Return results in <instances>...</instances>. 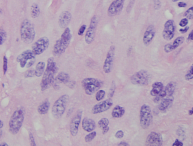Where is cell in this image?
Returning a JSON list of instances; mask_svg holds the SVG:
<instances>
[{
  "mask_svg": "<svg viewBox=\"0 0 193 146\" xmlns=\"http://www.w3.org/2000/svg\"><path fill=\"white\" fill-rule=\"evenodd\" d=\"M57 67L53 58H49L47 61L45 71L44 72L40 86L41 90L44 91L50 87L54 79V75L57 72Z\"/></svg>",
  "mask_w": 193,
  "mask_h": 146,
  "instance_id": "cell-1",
  "label": "cell"
},
{
  "mask_svg": "<svg viewBox=\"0 0 193 146\" xmlns=\"http://www.w3.org/2000/svg\"><path fill=\"white\" fill-rule=\"evenodd\" d=\"M71 37L70 29L67 27L65 28L61 38L56 42L54 45L53 53L54 56H59L65 52L70 43Z\"/></svg>",
  "mask_w": 193,
  "mask_h": 146,
  "instance_id": "cell-2",
  "label": "cell"
},
{
  "mask_svg": "<svg viewBox=\"0 0 193 146\" xmlns=\"http://www.w3.org/2000/svg\"><path fill=\"white\" fill-rule=\"evenodd\" d=\"M25 114L23 108H19L13 113L8 123L9 131L12 134L16 135L19 131L24 121Z\"/></svg>",
  "mask_w": 193,
  "mask_h": 146,
  "instance_id": "cell-3",
  "label": "cell"
},
{
  "mask_svg": "<svg viewBox=\"0 0 193 146\" xmlns=\"http://www.w3.org/2000/svg\"><path fill=\"white\" fill-rule=\"evenodd\" d=\"M35 35L34 25L29 20H23L20 28V35L22 41L26 44H30L34 41Z\"/></svg>",
  "mask_w": 193,
  "mask_h": 146,
  "instance_id": "cell-4",
  "label": "cell"
},
{
  "mask_svg": "<svg viewBox=\"0 0 193 146\" xmlns=\"http://www.w3.org/2000/svg\"><path fill=\"white\" fill-rule=\"evenodd\" d=\"M69 101V95H64L55 101L52 108V114L55 118L59 119L63 115L66 110Z\"/></svg>",
  "mask_w": 193,
  "mask_h": 146,
  "instance_id": "cell-5",
  "label": "cell"
},
{
  "mask_svg": "<svg viewBox=\"0 0 193 146\" xmlns=\"http://www.w3.org/2000/svg\"><path fill=\"white\" fill-rule=\"evenodd\" d=\"M140 125L143 129H148L152 121V114L151 108L146 104H144L140 110Z\"/></svg>",
  "mask_w": 193,
  "mask_h": 146,
  "instance_id": "cell-6",
  "label": "cell"
},
{
  "mask_svg": "<svg viewBox=\"0 0 193 146\" xmlns=\"http://www.w3.org/2000/svg\"><path fill=\"white\" fill-rule=\"evenodd\" d=\"M82 86L84 89L86 94L93 95L100 89L101 86V83L94 78H86L82 81Z\"/></svg>",
  "mask_w": 193,
  "mask_h": 146,
  "instance_id": "cell-7",
  "label": "cell"
},
{
  "mask_svg": "<svg viewBox=\"0 0 193 146\" xmlns=\"http://www.w3.org/2000/svg\"><path fill=\"white\" fill-rule=\"evenodd\" d=\"M150 79L151 77L148 72L141 70L134 74L130 78V81L134 85H146L149 84Z\"/></svg>",
  "mask_w": 193,
  "mask_h": 146,
  "instance_id": "cell-8",
  "label": "cell"
},
{
  "mask_svg": "<svg viewBox=\"0 0 193 146\" xmlns=\"http://www.w3.org/2000/svg\"><path fill=\"white\" fill-rule=\"evenodd\" d=\"M98 24V17L97 16H93L90 22L89 27L88 28L84 36L86 42L90 44L93 42L95 39L96 28Z\"/></svg>",
  "mask_w": 193,
  "mask_h": 146,
  "instance_id": "cell-9",
  "label": "cell"
},
{
  "mask_svg": "<svg viewBox=\"0 0 193 146\" xmlns=\"http://www.w3.org/2000/svg\"><path fill=\"white\" fill-rule=\"evenodd\" d=\"M49 40L46 36L39 38L33 44L32 51L35 55H39L45 51L49 47Z\"/></svg>",
  "mask_w": 193,
  "mask_h": 146,
  "instance_id": "cell-10",
  "label": "cell"
},
{
  "mask_svg": "<svg viewBox=\"0 0 193 146\" xmlns=\"http://www.w3.org/2000/svg\"><path fill=\"white\" fill-rule=\"evenodd\" d=\"M176 26L172 19H169L164 24L163 31V37L166 41L172 40L175 35Z\"/></svg>",
  "mask_w": 193,
  "mask_h": 146,
  "instance_id": "cell-11",
  "label": "cell"
},
{
  "mask_svg": "<svg viewBox=\"0 0 193 146\" xmlns=\"http://www.w3.org/2000/svg\"><path fill=\"white\" fill-rule=\"evenodd\" d=\"M115 47L114 46H112L107 54L103 66V71L105 73H109L112 69L115 58Z\"/></svg>",
  "mask_w": 193,
  "mask_h": 146,
  "instance_id": "cell-12",
  "label": "cell"
},
{
  "mask_svg": "<svg viewBox=\"0 0 193 146\" xmlns=\"http://www.w3.org/2000/svg\"><path fill=\"white\" fill-rule=\"evenodd\" d=\"M82 116V111L78 110L72 118L70 125V132L73 137H76L78 134L79 125Z\"/></svg>",
  "mask_w": 193,
  "mask_h": 146,
  "instance_id": "cell-13",
  "label": "cell"
},
{
  "mask_svg": "<svg viewBox=\"0 0 193 146\" xmlns=\"http://www.w3.org/2000/svg\"><path fill=\"white\" fill-rule=\"evenodd\" d=\"M125 0H115L109 5L108 9V15L113 17L118 14L123 9Z\"/></svg>",
  "mask_w": 193,
  "mask_h": 146,
  "instance_id": "cell-14",
  "label": "cell"
},
{
  "mask_svg": "<svg viewBox=\"0 0 193 146\" xmlns=\"http://www.w3.org/2000/svg\"><path fill=\"white\" fill-rule=\"evenodd\" d=\"M113 105V101L111 99H108L96 104L92 109L93 114H97L107 111Z\"/></svg>",
  "mask_w": 193,
  "mask_h": 146,
  "instance_id": "cell-15",
  "label": "cell"
},
{
  "mask_svg": "<svg viewBox=\"0 0 193 146\" xmlns=\"http://www.w3.org/2000/svg\"><path fill=\"white\" fill-rule=\"evenodd\" d=\"M36 55L32 50H27L19 55L17 58V62L19 63L21 68H24L28 60L35 59Z\"/></svg>",
  "mask_w": 193,
  "mask_h": 146,
  "instance_id": "cell-16",
  "label": "cell"
},
{
  "mask_svg": "<svg viewBox=\"0 0 193 146\" xmlns=\"http://www.w3.org/2000/svg\"><path fill=\"white\" fill-rule=\"evenodd\" d=\"M146 145L148 146H162L163 139L161 136L158 133L151 132L146 138Z\"/></svg>",
  "mask_w": 193,
  "mask_h": 146,
  "instance_id": "cell-17",
  "label": "cell"
},
{
  "mask_svg": "<svg viewBox=\"0 0 193 146\" xmlns=\"http://www.w3.org/2000/svg\"><path fill=\"white\" fill-rule=\"evenodd\" d=\"M155 35V28L153 25H150L146 28L143 35V42L144 45L148 46L151 44Z\"/></svg>",
  "mask_w": 193,
  "mask_h": 146,
  "instance_id": "cell-18",
  "label": "cell"
},
{
  "mask_svg": "<svg viewBox=\"0 0 193 146\" xmlns=\"http://www.w3.org/2000/svg\"><path fill=\"white\" fill-rule=\"evenodd\" d=\"M71 14L67 10L62 11L59 18V26L61 28H65L67 27L71 20Z\"/></svg>",
  "mask_w": 193,
  "mask_h": 146,
  "instance_id": "cell-19",
  "label": "cell"
},
{
  "mask_svg": "<svg viewBox=\"0 0 193 146\" xmlns=\"http://www.w3.org/2000/svg\"><path fill=\"white\" fill-rule=\"evenodd\" d=\"M70 76L69 74L66 72H61L59 73L57 76L54 79L52 85L55 88L56 86H59V84H66L69 82Z\"/></svg>",
  "mask_w": 193,
  "mask_h": 146,
  "instance_id": "cell-20",
  "label": "cell"
},
{
  "mask_svg": "<svg viewBox=\"0 0 193 146\" xmlns=\"http://www.w3.org/2000/svg\"><path fill=\"white\" fill-rule=\"evenodd\" d=\"M185 38L184 36H178L172 43H168L164 46V51L167 53L172 51L176 49L181 44L184 43Z\"/></svg>",
  "mask_w": 193,
  "mask_h": 146,
  "instance_id": "cell-21",
  "label": "cell"
},
{
  "mask_svg": "<svg viewBox=\"0 0 193 146\" xmlns=\"http://www.w3.org/2000/svg\"><path fill=\"white\" fill-rule=\"evenodd\" d=\"M82 128L87 132H91L96 128V123L94 120L88 118H84L82 120Z\"/></svg>",
  "mask_w": 193,
  "mask_h": 146,
  "instance_id": "cell-22",
  "label": "cell"
},
{
  "mask_svg": "<svg viewBox=\"0 0 193 146\" xmlns=\"http://www.w3.org/2000/svg\"><path fill=\"white\" fill-rule=\"evenodd\" d=\"M174 98L172 95L165 97L160 101L159 105V109L160 111H164L167 110L168 108L172 104Z\"/></svg>",
  "mask_w": 193,
  "mask_h": 146,
  "instance_id": "cell-23",
  "label": "cell"
},
{
  "mask_svg": "<svg viewBox=\"0 0 193 146\" xmlns=\"http://www.w3.org/2000/svg\"><path fill=\"white\" fill-rule=\"evenodd\" d=\"M164 88V85L161 82H155L152 85V89L150 92V95L152 96H156L160 93Z\"/></svg>",
  "mask_w": 193,
  "mask_h": 146,
  "instance_id": "cell-24",
  "label": "cell"
},
{
  "mask_svg": "<svg viewBox=\"0 0 193 146\" xmlns=\"http://www.w3.org/2000/svg\"><path fill=\"white\" fill-rule=\"evenodd\" d=\"M125 113V110L124 108L119 105H117L113 108L112 110V116L115 118H119L122 117L124 115Z\"/></svg>",
  "mask_w": 193,
  "mask_h": 146,
  "instance_id": "cell-25",
  "label": "cell"
},
{
  "mask_svg": "<svg viewBox=\"0 0 193 146\" xmlns=\"http://www.w3.org/2000/svg\"><path fill=\"white\" fill-rule=\"evenodd\" d=\"M45 67V63L44 61H39L36 66V68L35 69V76L37 78L41 77L44 73V69Z\"/></svg>",
  "mask_w": 193,
  "mask_h": 146,
  "instance_id": "cell-26",
  "label": "cell"
},
{
  "mask_svg": "<svg viewBox=\"0 0 193 146\" xmlns=\"http://www.w3.org/2000/svg\"><path fill=\"white\" fill-rule=\"evenodd\" d=\"M49 108H50V103L47 100L45 101L39 106L37 108V112L41 115H44L48 113L49 109Z\"/></svg>",
  "mask_w": 193,
  "mask_h": 146,
  "instance_id": "cell-27",
  "label": "cell"
},
{
  "mask_svg": "<svg viewBox=\"0 0 193 146\" xmlns=\"http://www.w3.org/2000/svg\"><path fill=\"white\" fill-rule=\"evenodd\" d=\"M176 87V83L175 82L172 81L169 83L164 89V90L166 92L167 96L173 95L175 91Z\"/></svg>",
  "mask_w": 193,
  "mask_h": 146,
  "instance_id": "cell-28",
  "label": "cell"
},
{
  "mask_svg": "<svg viewBox=\"0 0 193 146\" xmlns=\"http://www.w3.org/2000/svg\"><path fill=\"white\" fill-rule=\"evenodd\" d=\"M40 13V10L39 5L34 3L31 6V16L33 18H36L38 17Z\"/></svg>",
  "mask_w": 193,
  "mask_h": 146,
  "instance_id": "cell-29",
  "label": "cell"
},
{
  "mask_svg": "<svg viewBox=\"0 0 193 146\" xmlns=\"http://www.w3.org/2000/svg\"><path fill=\"white\" fill-rule=\"evenodd\" d=\"M166 96H167V95H166L165 91L164 90H163L158 95L155 96V97L153 99V102L155 103H158L163 98H164Z\"/></svg>",
  "mask_w": 193,
  "mask_h": 146,
  "instance_id": "cell-30",
  "label": "cell"
},
{
  "mask_svg": "<svg viewBox=\"0 0 193 146\" xmlns=\"http://www.w3.org/2000/svg\"><path fill=\"white\" fill-rule=\"evenodd\" d=\"M109 124V120L107 118H101L100 120L98 122V126L101 129H103V127L108 126Z\"/></svg>",
  "mask_w": 193,
  "mask_h": 146,
  "instance_id": "cell-31",
  "label": "cell"
},
{
  "mask_svg": "<svg viewBox=\"0 0 193 146\" xmlns=\"http://www.w3.org/2000/svg\"><path fill=\"white\" fill-rule=\"evenodd\" d=\"M96 135V132L95 131H91V132H90V134H87L86 137H85V141L87 143H89L91 142L93 139L95 137Z\"/></svg>",
  "mask_w": 193,
  "mask_h": 146,
  "instance_id": "cell-32",
  "label": "cell"
},
{
  "mask_svg": "<svg viewBox=\"0 0 193 146\" xmlns=\"http://www.w3.org/2000/svg\"><path fill=\"white\" fill-rule=\"evenodd\" d=\"M105 95V92L104 90H98L97 91V93L96 94V96H95L96 100L98 101H99L102 100L104 98Z\"/></svg>",
  "mask_w": 193,
  "mask_h": 146,
  "instance_id": "cell-33",
  "label": "cell"
},
{
  "mask_svg": "<svg viewBox=\"0 0 193 146\" xmlns=\"http://www.w3.org/2000/svg\"><path fill=\"white\" fill-rule=\"evenodd\" d=\"M186 18L187 19H192L193 18V7L192 6L189 9H187L184 15Z\"/></svg>",
  "mask_w": 193,
  "mask_h": 146,
  "instance_id": "cell-34",
  "label": "cell"
},
{
  "mask_svg": "<svg viewBox=\"0 0 193 146\" xmlns=\"http://www.w3.org/2000/svg\"><path fill=\"white\" fill-rule=\"evenodd\" d=\"M6 33L4 30L0 29V45H2L4 43L6 39Z\"/></svg>",
  "mask_w": 193,
  "mask_h": 146,
  "instance_id": "cell-35",
  "label": "cell"
},
{
  "mask_svg": "<svg viewBox=\"0 0 193 146\" xmlns=\"http://www.w3.org/2000/svg\"><path fill=\"white\" fill-rule=\"evenodd\" d=\"M193 66H191V67L189 69V70L187 71V73L185 75V79L186 80H191L193 78Z\"/></svg>",
  "mask_w": 193,
  "mask_h": 146,
  "instance_id": "cell-36",
  "label": "cell"
},
{
  "mask_svg": "<svg viewBox=\"0 0 193 146\" xmlns=\"http://www.w3.org/2000/svg\"><path fill=\"white\" fill-rule=\"evenodd\" d=\"M8 71V59L6 56H4L3 58V72L5 75Z\"/></svg>",
  "mask_w": 193,
  "mask_h": 146,
  "instance_id": "cell-37",
  "label": "cell"
},
{
  "mask_svg": "<svg viewBox=\"0 0 193 146\" xmlns=\"http://www.w3.org/2000/svg\"><path fill=\"white\" fill-rule=\"evenodd\" d=\"M35 76V70L34 69H29L25 73V78H33Z\"/></svg>",
  "mask_w": 193,
  "mask_h": 146,
  "instance_id": "cell-38",
  "label": "cell"
},
{
  "mask_svg": "<svg viewBox=\"0 0 193 146\" xmlns=\"http://www.w3.org/2000/svg\"><path fill=\"white\" fill-rule=\"evenodd\" d=\"M188 23H189V20H188L187 18H182V19L180 21V23H179V25L181 26V27H184L185 26H186L187 25Z\"/></svg>",
  "mask_w": 193,
  "mask_h": 146,
  "instance_id": "cell-39",
  "label": "cell"
},
{
  "mask_svg": "<svg viewBox=\"0 0 193 146\" xmlns=\"http://www.w3.org/2000/svg\"><path fill=\"white\" fill-rule=\"evenodd\" d=\"M86 25H83L82 26H81V27L79 28V30H78V34L80 36H82L83 35V34H84V31L86 29Z\"/></svg>",
  "mask_w": 193,
  "mask_h": 146,
  "instance_id": "cell-40",
  "label": "cell"
},
{
  "mask_svg": "<svg viewBox=\"0 0 193 146\" xmlns=\"http://www.w3.org/2000/svg\"><path fill=\"white\" fill-rule=\"evenodd\" d=\"M124 135V131L122 130H118L115 134V137H117L118 139H121L123 137Z\"/></svg>",
  "mask_w": 193,
  "mask_h": 146,
  "instance_id": "cell-41",
  "label": "cell"
},
{
  "mask_svg": "<svg viewBox=\"0 0 193 146\" xmlns=\"http://www.w3.org/2000/svg\"><path fill=\"white\" fill-rule=\"evenodd\" d=\"M29 138H30L31 145L34 146H36V143L35 142V139H34V135H33V134H31V133H30L29 134Z\"/></svg>",
  "mask_w": 193,
  "mask_h": 146,
  "instance_id": "cell-42",
  "label": "cell"
},
{
  "mask_svg": "<svg viewBox=\"0 0 193 146\" xmlns=\"http://www.w3.org/2000/svg\"><path fill=\"white\" fill-rule=\"evenodd\" d=\"M154 4H155V10H159L161 7V3L160 0H154Z\"/></svg>",
  "mask_w": 193,
  "mask_h": 146,
  "instance_id": "cell-43",
  "label": "cell"
},
{
  "mask_svg": "<svg viewBox=\"0 0 193 146\" xmlns=\"http://www.w3.org/2000/svg\"><path fill=\"white\" fill-rule=\"evenodd\" d=\"M115 89H116L115 84V83H113V84L112 85V86H111V89L110 90V92H109V95L110 97L113 96V93L115 92Z\"/></svg>",
  "mask_w": 193,
  "mask_h": 146,
  "instance_id": "cell-44",
  "label": "cell"
},
{
  "mask_svg": "<svg viewBox=\"0 0 193 146\" xmlns=\"http://www.w3.org/2000/svg\"><path fill=\"white\" fill-rule=\"evenodd\" d=\"M35 61V59H33L29 60V61H28V63H27V64H26V65H25V66H26V67H27V68L31 67L34 64Z\"/></svg>",
  "mask_w": 193,
  "mask_h": 146,
  "instance_id": "cell-45",
  "label": "cell"
},
{
  "mask_svg": "<svg viewBox=\"0 0 193 146\" xmlns=\"http://www.w3.org/2000/svg\"><path fill=\"white\" fill-rule=\"evenodd\" d=\"M183 145H184L183 143L180 142L178 139H176L175 140V142L173 143V144L172 145L173 146H182Z\"/></svg>",
  "mask_w": 193,
  "mask_h": 146,
  "instance_id": "cell-46",
  "label": "cell"
},
{
  "mask_svg": "<svg viewBox=\"0 0 193 146\" xmlns=\"http://www.w3.org/2000/svg\"><path fill=\"white\" fill-rule=\"evenodd\" d=\"M178 6L179 8H186L187 6V4L185 2H182V1H180L179 2H178Z\"/></svg>",
  "mask_w": 193,
  "mask_h": 146,
  "instance_id": "cell-47",
  "label": "cell"
},
{
  "mask_svg": "<svg viewBox=\"0 0 193 146\" xmlns=\"http://www.w3.org/2000/svg\"><path fill=\"white\" fill-rule=\"evenodd\" d=\"M189 29V26H185L184 27V28H181L180 29V32H181L182 34H184V33H186V32H187L188 30Z\"/></svg>",
  "mask_w": 193,
  "mask_h": 146,
  "instance_id": "cell-48",
  "label": "cell"
},
{
  "mask_svg": "<svg viewBox=\"0 0 193 146\" xmlns=\"http://www.w3.org/2000/svg\"><path fill=\"white\" fill-rule=\"evenodd\" d=\"M135 0H130V2H129V4L128 5V7H127V10L128 11H130V10L132 8L134 4Z\"/></svg>",
  "mask_w": 193,
  "mask_h": 146,
  "instance_id": "cell-49",
  "label": "cell"
},
{
  "mask_svg": "<svg viewBox=\"0 0 193 146\" xmlns=\"http://www.w3.org/2000/svg\"><path fill=\"white\" fill-rule=\"evenodd\" d=\"M102 130H103V134H104H104H107V132L109 131V126H105V127H103V128L102 129Z\"/></svg>",
  "mask_w": 193,
  "mask_h": 146,
  "instance_id": "cell-50",
  "label": "cell"
},
{
  "mask_svg": "<svg viewBox=\"0 0 193 146\" xmlns=\"http://www.w3.org/2000/svg\"><path fill=\"white\" fill-rule=\"evenodd\" d=\"M193 40V31H192L190 34L188 35L187 38V41H192Z\"/></svg>",
  "mask_w": 193,
  "mask_h": 146,
  "instance_id": "cell-51",
  "label": "cell"
},
{
  "mask_svg": "<svg viewBox=\"0 0 193 146\" xmlns=\"http://www.w3.org/2000/svg\"><path fill=\"white\" fill-rule=\"evenodd\" d=\"M118 146H129V145L127 143L125 142H124V141H122V142H120V143H119L118 145Z\"/></svg>",
  "mask_w": 193,
  "mask_h": 146,
  "instance_id": "cell-52",
  "label": "cell"
},
{
  "mask_svg": "<svg viewBox=\"0 0 193 146\" xmlns=\"http://www.w3.org/2000/svg\"><path fill=\"white\" fill-rule=\"evenodd\" d=\"M4 126V123L1 120H0V129H2Z\"/></svg>",
  "mask_w": 193,
  "mask_h": 146,
  "instance_id": "cell-53",
  "label": "cell"
},
{
  "mask_svg": "<svg viewBox=\"0 0 193 146\" xmlns=\"http://www.w3.org/2000/svg\"><path fill=\"white\" fill-rule=\"evenodd\" d=\"M189 115H193V109H190V110H189Z\"/></svg>",
  "mask_w": 193,
  "mask_h": 146,
  "instance_id": "cell-54",
  "label": "cell"
},
{
  "mask_svg": "<svg viewBox=\"0 0 193 146\" xmlns=\"http://www.w3.org/2000/svg\"><path fill=\"white\" fill-rule=\"evenodd\" d=\"M8 146V145L7 144V143H5V142H4V143H1L0 144V146Z\"/></svg>",
  "mask_w": 193,
  "mask_h": 146,
  "instance_id": "cell-55",
  "label": "cell"
},
{
  "mask_svg": "<svg viewBox=\"0 0 193 146\" xmlns=\"http://www.w3.org/2000/svg\"><path fill=\"white\" fill-rule=\"evenodd\" d=\"M2 131L0 130V139H1V137H2Z\"/></svg>",
  "mask_w": 193,
  "mask_h": 146,
  "instance_id": "cell-56",
  "label": "cell"
},
{
  "mask_svg": "<svg viewBox=\"0 0 193 146\" xmlns=\"http://www.w3.org/2000/svg\"><path fill=\"white\" fill-rule=\"evenodd\" d=\"M179 0H172V2H178Z\"/></svg>",
  "mask_w": 193,
  "mask_h": 146,
  "instance_id": "cell-57",
  "label": "cell"
},
{
  "mask_svg": "<svg viewBox=\"0 0 193 146\" xmlns=\"http://www.w3.org/2000/svg\"><path fill=\"white\" fill-rule=\"evenodd\" d=\"M0 13H2V9L0 8Z\"/></svg>",
  "mask_w": 193,
  "mask_h": 146,
  "instance_id": "cell-58",
  "label": "cell"
}]
</instances>
